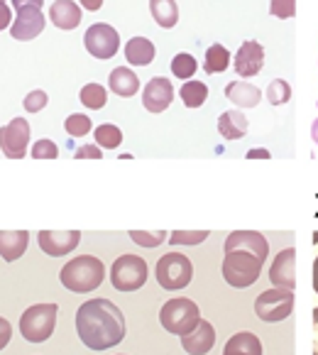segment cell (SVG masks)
I'll list each match as a JSON object with an SVG mask.
<instances>
[{"mask_svg":"<svg viewBox=\"0 0 318 355\" xmlns=\"http://www.w3.org/2000/svg\"><path fill=\"white\" fill-rule=\"evenodd\" d=\"M313 292L318 294V257L313 260Z\"/></svg>","mask_w":318,"mask_h":355,"instance_id":"obj_45","label":"cell"},{"mask_svg":"<svg viewBox=\"0 0 318 355\" xmlns=\"http://www.w3.org/2000/svg\"><path fill=\"white\" fill-rule=\"evenodd\" d=\"M84 44H86V49H89L91 57L110 59L118 54V49H121V35H118L110 25H105V22H96V25H91L89 30H86Z\"/></svg>","mask_w":318,"mask_h":355,"instance_id":"obj_9","label":"cell"},{"mask_svg":"<svg viewBox=\"0 0 318 355\" xmlns=\"http://www.w3.org/2000/svg\"><path fill=\"white\" fill-rule=\"evenodd\" d=\"M30 145V123L25 118H12L6 128H0V150L8 159H22Z\"/></svg>","mask_w":318,"mask_h":355,"instance_id":"obj_10","label":"cell"},{"mask_svg":"<svg viewBox=\"0 0 318 355\" xmlns=\"http://www.w3.org/2000/svg\"><path fill=\"white\" fill-rule=\"evenodd\" d=\"M209 235V230H174L169 233V243L172 245H201Z\"/></svg>","mask_w":318,"mask_h":355,"instance_id":"obj_33","label":"cell"},{"mask_svg":"<svg viewBox=\"0 0 318 355\" xmlns=\"http://www.w3.org/2000/svg\"><path fill=\"white\" fill-rule=\"evenodd\" d=\"M154 44L147 37H132L130 42L125 44V59L132 67H147V64L154 62Z\"/></svg>","mask_w":318,"mask_h":355,"instance_id":"obj_24","label":"cell"},{"mask_svg":"<svg viewBox=\"0 0 318 355\" xmlns=\"http://www.w3.org/2000/svg\"><path fill=\"white\" fill-rule=\"evenodd\" d=\"M223 355H262V343L255 334L240 331V334L230 336V340L223 348Z\"/></svg>","mask_w":318,"mask_h":355,"instance_id":"obj_23","label":"cell"},{"mask_svg":"<svg viewBox=\"0 0 318 355\" xmlns=\"http://www.w3.org/2000/svg\"><path fill=\"white\" fill-rule=\"evenodd\" d=\"M10 338H12V326H10V321L0 316V350H3L8 343H10Z\"/></svg>","mask_w":318,"mask_h":355,"instance_id":"obj_39","label":"cell"},{"mask_svg":"<svg viewBox=\"0 0 318 355\" xmlns=\"http://www.w3.org/2000/svg\"><path fill=\"white\" fill-rule=\"evenodd\" d=\"M233 67H235V71H238V76H242V78L257 76V73L262 71V67H265V47H262L260 42H255V40L242 42L238 54H235Z\"/></svg>","mask_w":318,"mask_h":355,"instance_id":"obj_12","label":"cell"},{"mask_svg":"<svg viewBox=\"0 0 318 355\" xmlns=\"http://www.w3.org/2000/svg\"><path fill=\"white\" fill-rule=\"evenodd\" d=\"M130 238L132 243H137L142 248H157L162 245L164 241H169V235L164 230H154V233H150V230H130Z\"/></svg>","mask_w":318,"mask_h":355,"instance_id":"obj_34","label":"cell"},{"mask_svg":"<svg viewBox=\"0 0 318 355\" xmlns=\"http://www.w3.org/2000/svg\"><path fill=\"white\" fill-rule=\"evenodd\" d=\"M262 265H265V260L257 257L255 252L230 250V252H225V257H223V279L230 287L247 289L260 279Z\"/></svg>","mask_w":318,"mask_h":355,"instance_id":"obj_3","label":"cell"},{"mask_svg":"<svg viewBox=\"0 0 318 355\" xmlns=\"http://www.w3.org/2000/svg\"><path fill=\"white\" fill-rule=\"evenodd\" d=\"M3 3H6V0H3Z\"/></svg>","mask_w":318,"mask_h":355,"instance_id":"obj_47","label":"cell"},{"mask_svg":"<svg viewBox=\"0 0 318 355\" xmlns=\"http://www.w3.org/2000/svg\"><path fill=\"white\" fill-rule=\"evenodd\" d=\"M30 245V233L27 230H0V257L6 262H15L25 255Z\"/></svg>","mask_w":318,"mask_h":355,"instance_id":"obj_19","label":"cell"},{"mask_svg":"<svg viewBox=\"0 0 318 355\" xmlns=\"http://www.w3.org/2000/svg\"><path fill=\"white\" fill-rule=\"evenodd\" d=\"M12 25V10H10V6L8 3H3L0 0V32L6 30V27H10Z\"/></svg>","mask_w":318,"mask_h":355,"instance_id":"obj_40","label":"cell"},{"mask_svg":"<svg viewBox=\"0 0 318 355\" xmlns=\"http://www.w3.org/2000/svg\"><path fill=\"white\" fill-rule=\"evenodd\" d=\"M100 147L98 145H84L76 150V159H100Z\"/></svg>","mask_w":318,"mask_h":355,"instance_id":"obj_38","label":"cell"},{"mask_svg":"<svg viewBox=\"0 0 318 355\" xmlns=\"http://www.w3.org/2000/svg\"><path fill=\"white\" fill-rule=\"evenodd\" d=\"M32 157H35V159H57L59 147L54 145L52 140L42 137V140H37L35 145H32Z\"/></svg>","mask_w":318,"mask_h":355,"instance_id":"obj_35","label":"cell"},{"mask_svg":"<svg viewBox=\"0 0 318 355\" xmlns=\"http://www.w3.org/2000/svg\"><path fill=\"white\" fill-rule=\"evenodd\" d=\"M49 20L59 30H76L81 25V6H76L73 0H54L49 8Z\"/></svg>","mask_w":318,"mask_h":355,"instance_id":"obj_18","label":"cell"},{"mask_svg":"<svg viewBox=\"0 0 318 355\" xmlns=\"http://www.w3.org/2000/svg\"><path fill=\"white\" fill-rule=\"evenodd\" d=\"M108 84H110V91L123 96V98H130V96H135L137 91H140V78H137V73L127 67L113 69L108 76Z\"/></svg>","mask_w":318,"mask_h":355,"instance_id":"obj_21","label":"cell"},{"mask_svg":"<svg viewBox=\"0 0 318 355\" xmlns=\"http://www.w3.org/2000/svg\"><path fill=\"white\" fill-rule=\"evenodd\" d=\"M44 0H12V8L22 10V8H42Z\"/></svg>","mask_w":318,"mask_h":355,"instance_id":"obj_41","label":"cell"},{"mask_svg":"<svg viewBox=\"0 0 318 355\" xmlns=\"http://www.w3.org/2000/svg\"><path fill=\"white\" fill-rule=\"evenodd\" d=\"M230 67V52L223 44H213V47L206 49L204 59V71L206 73H223Z\"/></svg>","mask_w":318,"mask_h":355,"instance_id":"obj_26","label":"cell"},{"mask_svg":"<svg viewBox=\"0 0 318 355\" xmlns=\"http://www.w3.org/2000/svg\"><path fill=\"white\" fill-rule=\"evenodd\" d=\"M64 130H67L71 137H84V135H89V132L94 130V123H91L89 115L71 113L67 118V123H64Z\"/></svg>","mask_w":318,"mask_h":355,"instance_id":"obj_31","label":"cell"},{"mask_svg":"<svg viewBox=\"0 0 318 355\" xmlns=\"http://www.w3.org/2000/svg\"><path fill=\"white\" fill-rule=\"evenodd\" d=\"M78 98H81V103H84L86 108L100 110L108 103V91L100 84H86L84 89H81V94H78Z\"/></svg>","mask_w":318,"mask_h":355,"instance_id":"obj_28","label":"cell"},{"mask_svg":"<svg viewBox=\"0 0 318 355\" xmlns=\"http://www.w3.org/2000/svg\"><path fill=\"white\" fill-rule=\"evenodd\" d=\"M174 101V86L164 76H154L147 81L145 91H142V103L150 113H162L169 108Z\"/></svg>","mask_w":318,"mask_h":355,"instance_id":"obj_13","label":"cell"},{"mask_svg":"<svg viewBox=\"0 0 318 355\" xmlns=\"http://www.w3.org/2000/svg\"><path fill=\"white\" fill-rule=\"evenodd\" d=\"M247 159H270V152L267 150H250L247 152Z\"/></svg>","mask_w":318,"mask_h":355,"instance_id":"obj_44","label":"cell"},{"mask_svg":"<svg viewBox=\"0 0 318 355\" xmlns=\"http://www.w3.org/2000/svg\"><path fill=\"white\" fill-rule=\"evenodd\" d=\"M294 309V289L272 287L255 299V313L267 324L284 321Z\"/></svg>","mask_w":318,"mask_h":355,"instance_id":"obj_8","label":"cell"},{"mask_svg":"<svg viewBox=\"0 0 318 355\" xmlns=\"http://www.w3.org/2000/svg\"><path fill=\"white\" fill-rule=\"evenodd\" d=\"M59 279L69 292L76 294H89L94 289H98L105 279V265L103 260L94 255H81L69 260L59 272Z\"/></svg>","mask_w":318,"mask_h":355,"instance_id":"obj_2","label":"cell"},{"mask_svg":"<svg viewBox=\"0 0 318 355\" xmlns=\"http://www.w3.org/2000/svg\"><path fill=\"white\" fill-rule=\"evenodd\" d=\"M150 10L154 22L164 30H172L179 22V6L174 0H150Z\"/></svg>","mask_w":318,"mask_h":355,"instance_id":"obj_25","label":"cell"},{"mask_svg":"<svg viewBox=\"0 0 318 355\" xmlns=\"http://www.w3.org/2000/svg\"><path fill=\"white\" fill-rule=\"evenodd\" d=\"M157 282L159 287L167 289V292H177V289H184L193 277V265L186 255L182 252H167L157 260Z\"/></svg>","mask_w":318,"mask_h":355,"instance_id":"obj_6","label":"cell"},{"mask_svg":"<svg viewBox=\"0 0 318 355\" xmlns=\"http://www.w3.org/2000/svg\"><path fill=\"white\" fill-rule=\"evenodd\" d=\"M247 128H250V123L242 115V110H225V113H220L218 132L225 140H240V137H245Z\"/></svg>","mask_w":318,"mask_h":355,"instance_id":"obj_22","label":"cell"},{"mask_svg":"<svg viewBox=\"0 0 318 355\" xmlns=\"http://www.w3.org/2000/svg\"><path fill=\"white\" fill-rule=\"evenodd\" d=\"M230 250H247V252H255L257 257L267 260L270 255V243L262 233L257 230H233V233L225 238V252Z\"/></svg>","mask_w":318,"mask_h":355,"instance_id":"obj_16","label":"cell"},{"mask_svg":"<svg viewBox=\"0 0 318 355\" xmlns=\"http://www.w3.org/2000/svg\"><path fill=\"white\" fill-rule=\"evenodd\" d=\"M57 304H35V306L25 309L20 316V331L22 338L30 343H44L52 338L54 326H57Z\"/></svg>","mask_w":318,"mask_h":355,"instance_id":"obj_4","label":"cell"},{"mask_svg":"<svg viewBox=\"0 0 318 355\" xmlns=\"http://www.w3.org/2000/svg\"><path fill=\"white\" fill-rule=\"evenodd\" d=\"M96 145L103 147V150H115V147L123 142V132L118 125H98L94 130Z\"/></svg>","mask_w":318,"mask_h":355,"instance_id":"obj_29","label":"cell"},{"mask_svg":"<svg viewBox=\"0 0 318 355\" xmlns=\"http://www.w3.org/2000/svg\"><path fill=\"white\" fill-rule=\"evenodd\" d=\"M81 6H84V10H100V6H103V0H81Z\"/></svg>","mask_w":318,"mask_h":355,"instance_id":"obj_43","label":"cell"},{"mask_svg":"<svg viewBox=\"0 0 318 355\" xmlns=\"http://www.w3.org/2000/svg\"><path fill=\"white\" fill-rule=\"evenodd\" d=\"M110 282L118 292H137L147 282V262L145 257L123 255L110 267Z\"/></svg>","mask_w":318,"mask_h":355,"instance_id":"obj_7","label":"cell"},{"mask_svg":"<svg viewBox=\"0 0 318 355\" xmlns=\"http://www.w3.org/2000/svg\"><path fill=\"white\" fill-rule=\"evenodd\" d=\"M209 98V86L204 81H186L182 86V101L186 108H201Z\"/></svg>","mask_w":318,"mask_h":355,"instance_id":"obj_27","label":"cell"},{"mask_svg":"<svg viewBox=\"0 0 318 355\" xmlns=\"http://www.w3.org/2000/svg\"><path fill=\"white\" fill-rule=\"evenodd\" d=\"M313 355H318V309L313 311Z\"/></svg>","mask_w":318,"mask_h":355,"instance_id":"obj_42","label":"cell"},{"mask_svg":"<svg viewBox=\"0 0 318 355\" xmlns=\"http://www.w3.org/2000/svg\"><path fill=\"white\" fill-rule=\"evenodd\" d=\"M44 25H47V22H44L42 8H22V10H17L15 20H12L10 35L15 37V40L27 42V40H35V37L44 30Z\"/></svg>","mask_w":318,"mask_h":355,"instance_id":"obj_15","label":"cell"},{"mask_svg":"<svg viewBox=\"0 0 318 355\" xmlns=\"http://www.w3.org/2000/svg\"><path fill=\"white\" fill-rule=\"evenodd\" d=\"M196 69H198V62L191 57V54H186V52L177 54V57L172 59V73L177 78H182V81L191 78L193 73H196Z\"/></svg>","mask_w":318,"mask_h":355,"instance_id":"obj_32","label":"cell"},{"mask_svg":"<svg viewBox=\"0 0 318 355\" xmlns=\"http://www.w3.org/2000/svg\"><path fill=\"white\" fill-rule=\"evenodd\" d=\"M78 241H81L78 230H39V235H37L39 248L52 257L69 255L71 250H76Z\"/></svg>","mask_w":318,"mask_h":355,"instance_id":"obj_11","label":"cell"},{"mask_svg":"<svg viewBox=\"0 0 318 355\" xmlns=\"http://www.w3.org/2000/svg\"><path fill=\"white\" fill-rule=\"evenodd\" d=\"M270 279L274 287L294 289L297 287V250L287 248L274 257L270 267Z\"/></svg>","mask_w":318,"mask_h":355,"instance_id":"obj_14","label":"cell"},{"mask_svg":"<svg viewBox=\"0 0 318 355\" xmlns=\"http://www.w3.org/2000/svg\"><path fill=\"white\" fill-rule=\"evenodd\" d=\"M311 140L318 145V118H316V121H313V125H311Z\"/></svg>","mask_w":318,"mask_h":355,"instance_id":"obj_46","label":"cell"},{"mask_svg":"<svg viewBox=\"0 0 318 355\" xmlns=\"http://www.w3.org/2000/svg\"><path fill=\"white\" fill-rule=\"evenodd\" d=\"M49 103V96L44 94V91H30V94L25 96V101H22V105H25L27 113H39V110L44 108V105Z\"/></svg>","mask_w":318,"mask_h":355,"instance_id":"obj_37","label":"cell"},{"mask_svg":"<svg viewBox=\"0 0 318 355\" xmlns=\"http://www.w3.org/2000/svg\"><path fill=\"white\" fill-rule=\"evenodd\" d=\"M215 343V329L209 324V321H198V326L191 331V334L182 336V345L188 355H206Z\"/></svg>","mask_w":318,"mask_h":355,"instance_id":"obj_17","label":"cell"},{"mask_svg":"<svg viewBox=\"0 0 318 355\" xmlns=\"http://www.w3.org/2000/svg\"><path fill=\"white\" fill-rule=\"evenodd\" d=\"M76 331L91 350H108L123 343L127 334L125 316L110 299H89L76 311Z\"/></svg>","mask_w":318,"mask_h":355,"instance_id":"obj_1","label":"cell"},{"mask_svg":"<svg viewBox=\"0 0 318 355\" xmlns=\"http://www.w3.org/2000/svg\"><path fill=\"white\" fill-rule=\"evenodd\" d=\"M159 321L162 326L174 336H186L191 334L193 329L198 326L201 321V313H198V306L186 297H177V299H169L167 304L162 306L159 311Z\"/></svg>","mask_w":318,"mask_h":355,"instance_id":"obj_5","label":"cell"},{"mask_svg":"<svg viewBox=\"0 0 318 355\" xmlns=\"http://www.w3.org/2000/svg\"><path fill=\"white\" fill-rule=\"evenodd\" d=\"M265 96L272 105H284L292 101V86H289L284 78H274V81H270V86H267Z\"/></svg>","mask_w":318,"mask_h":355,"instance_id":"obj_30","label":"cell"},{"mask_svg":"<svg viewBox=\"0 0 318 355\" xmlns=\"http://www.w3.org/2000/svg\"><path fill=\"white\" fill-rule=\"evenodd\" d=\"M270 12L279 20H289L297 15V0H272Z\"/></svg>","mask_w":318,"mask_h":355,"instance_id":"obj_36","label":"cell"},{"mask_svg":"<svg viewBox=\"0 0 318 355\" xmlns=\"http://www.w3.org/2000/svg\"><path fill=\"white\" fill-rule=\"evenodd\" d=\"M225 98L242 110V108H255V105L260 103L262 94L257 86L247 84V81H230V84L225 86Z\"/></svg>","mask_w":318,"mask_h":355,"instance_id":"obj_20","label":"cell"}]
</instances>
